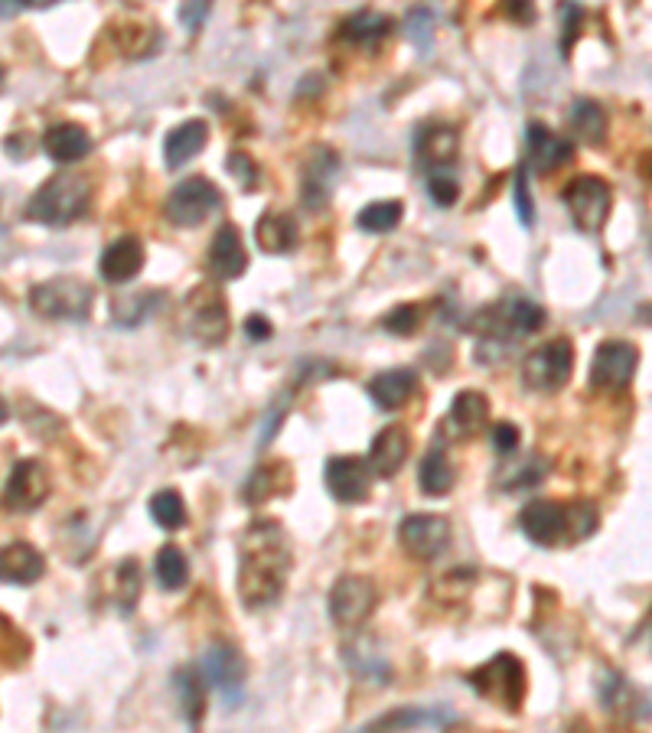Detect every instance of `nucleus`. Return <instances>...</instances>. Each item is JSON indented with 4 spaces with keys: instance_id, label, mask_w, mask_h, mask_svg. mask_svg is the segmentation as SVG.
<instances>
[{
    "instance_id": "obj_3",
    "label": "nucleus",
    "mask_w": 652,
    "mask_h": 733,
    "mask_svg": "<svg viewBox=\"0 0 652 733\" xmlns=\"http://www.w3.org/2000/svg\"><path fill=\"white\" fill-rule=\"evenodd\" d=\"M467 682L483 701H490V705H496L500 711H509V715H519L522 705H526V695H529L526 666L513 653L493 656L487 666L473 669Z\"/></svg>"
},
{
    "instance_id": "obj_22",
    "label": "nucleus",
    "mask_w": 652,
    "mask_h": 733,
    "mask_svg": "<svg viewBox=\"0 0 652 733\" xmlns=\"http://www.w3.org/2000/svg\"><path fill=\"white\" fill-rule=\"evenodd\" d=\"M206 140H209V127H206V121H199V117H193V121H183V124H176L170 134H167V140H163V160H167V166L170 170H180V166H186L202 147H206Z\"/></svg>"
},
{
    "instance_id": "obj_32",
    "label": "nucleus",
    "mask_w": 652,
    "mask_h": 733,
    "mask_svg": "<svg viewBox=\"0 0 652 733\" xmlns=\"http://www.w3.org/2000/svg\"><path fill=\"white\" fill-rule=\"evenodd\" d=\"M389 26H392V20H389L385 13H376V10H359V13H353V16L343 23V36H346L349 42L372 46V42H379V39L389 33Z\"/></svg>"
},
{
    "instance_id": "obj_7",
    "label": "nucleus",
    "mask_w": 652,
    "mask_h": 733,
    "mask_svg": "<svg viewBox=\"0 0 652 733\" xmlns=\"http://www.w3.org/2000/svg\"><path fill=\"white\" fill-rule=\"evenodd\" d=\"M575 225L588 235H598L611 215V186L601 176H575L562 192Z\"/></svg>"
},
{
    "instance_id": "obj_23",
    "label": "nucleus",
    "mask_w": 652,
    "mask_h": 733,
    "mask_svg": "<svg viewBox=\"0 0 652 733\" xmlns=\"http://www.w3.org/2000/svg\"><path fill=\"white\" fill-rule=\"evenodd\" d=\"M42 150L56 160V163H78L82 157L91 153V137L85 134V127L78 124H52L42 134Z\"/></svg>"
},
{
    "instance_id": "obj_2",
    "label": "nucleus",
    "mask_w": 652,
    "mask_h": 733,
    "mask_svg": "<svg viewBox=\"0 0 652 733\" xmlns=\"http://www.w3.org/2000/svg\"><path fill=\"white\" fill-rule=\"evenodd\" d=\"M91 199V183L85 176H75V173H62V176H52L49 183H42L29 202H26V219L29 222H42V225H69L75 222L85 206Z\"/></svg>"
},
{
    "instance_id": "obj_42",
    "label": "nucleus",
    "mask_w": 652,
    "mask_h": 733,
    "mask_svg": "<svg viewBox=\"0 0 652 733\" xmlns=\"http://www.w3.org/2000/svg\"><path fill=\"white\" fill-rule=\"evenodd\" d=\"M568 519H571V542H581L598 532V509L585 499L568 506Z\"/></svg>"
},
{
    "instance_id": "obj_46",
    "label": "nucleus",
    "mask_w": 652,
    "mask_h": 733,
    "mask_svg": "<svg viewBox=\"0 0 652 733\" xmlns=\"http://www.w3.org/2000/svg\"><path fill=\"white\" fill-rule=\"evenodd\" d=\"M209 0H183L180 3V23L186 26V33H196L202 23H206V16H209Z\"/></svg>"
},
{
    "instance_id": "obj_39",
    "label": "nucleus",
    "mask_w": 652,
    "mask_h": 733,
    "mask_svg": "<svg viewBox=\"0 0 652 733\" xmlns=\"http://www.w3.org/2000/svg\"><path fill=\"white\" fill-rule=\"evenodd\" d=\"M506 323L516 330V333H539L545 326V310L536 303V300H526V297H516L506 310Z\"/></svg>"
},
{
    "instance_id": "obj_37",
    "label": "nucleus",
    "mask_w": 652,
    "mask_h": 733,
    "mask_svg": "<svg viewBox=\"0 0 652 733\" xmlns=\"http://www.w3.org/2000/svg\"><path fill=\"white\" fill-rule=\"evenodd\" d=\"M398 222H402V202H398V199L369 202V206L359 212V219H356V225H359L362 232H372V235H385V232L398 228Z\"/></svg>"
},
{
    "instance_id": "obj_41",
    "label": "nucleus",
    "mask_w": 652,
    "mask_h": 733,
    "mask_svg": "<svg viewBox=\"0 0 652 733\" xmlns=\"http://www.w3.org/2000/svg\"><path fill=\"white\" fill-rule=\"evenodd\" d=\"M382 326L395 336H411L418 326H421V307L418 303H405V307H395L392 313H385Z\"/></svg>"
},
{
    "instance_id": "obj_27",
    "label": "nucleus",
    "mask_w": 652,
    "mask_h": 733,
    "mask_svg": "<svg viewBox=\"0 0 652 733\" xmlns=\"http://www.w3.org/2000/svg\"><path fill=\"white\" fill-rule=\"evenodd\" d=\"M291 489V470L284 463H265V467H255L251 476L245 480L242 486V499L248 506H261L268 502L271 496H281Z\"/></svg>"
},
{
    "instance_id": "obj_8",
    "label": "nucleus",
    "mask_w": 652,
    "mask_h": 733,
    "mask_svg": "<svg viewBox=\"0 0 652 733\" xmlns=\"http://www.w3.org/2000/svg\"><path fill=\"white\" fill-rule=\"evenodd\" d=\"M330 617L340 630H356L362 626L376 604H379V591L369 577H359V574H343L333 587H330Z\"/></svg>"
},
{
    "instance_id": "obj_43",
    "label": "nucleus",
    "mask_w": 652,
    "mask_h": 733,
    "mask_svg": "<svg viewBox=\"0 0 652 733\" xmlns=\"http://www.w3.org/2000/svg\"><path fill=\"white\" fill-rule=\"evenodd\" d=\"M428 196L441 206V209H447V206H454L457 202V196H460V186H457V179L451 176V173H444V170H434L431 176H428Z\"/></svg>"
},
{
    "instance_id": "obj_9",
    "label": "nucleus",
    "mask_w": 652,
    "mask_h": 733,
    "mask_svg": "<svg viewBox=\"0 0 652 733\" xmlns=\"http://www.w3.org/2000/svg\"><path fill=\"white\" fill-rule=\"evenodd\" d=\"M640 365V349L624 339H607L598 346L591 362V385L598 392H620L633 382Z\"/></svg>"
},
{
    "instance_id": "obj_36",
    "label": "nucleus",
    "mask_w": 652,
    "mask_h": 733,
    "mask_svg": "<svg viewBox=\"0 0 652 733\" xmlns=\"http://www.w3.org/2000/svg\"><path fill=\"white\" fill-rule=\"evenodd\" d=\"M346 666H349L359 679H366V682H379V685L389 682V662H385L379 653H372L366 639L356 643V646H346Z\"/></svg>"
},
{
    "instance_id": "obj_14",
    "label": "nucleus",
    "mask_w": 652,
    "mask_h": 733,
    "mask_svg": "<svg viewBox=\"0 0 652 733\" xmlns=\"http://www.w3.org/2000/svg\"><path fill=\"white\" fill-rule=\"evenodd\" d=\"M199 672L206 675V682L222 692L232 705L242 698V688H245V679H248V666H245V656L229 646V643H216L202 653V662H199Z\"/></svg>"
},
{
    "instance_id": "obj_47",
    "label": "nucleus",
    "mask_w": 652,
    "mask_h": 733,
    "mask_svg": "<svg viewBox=\"0 0 652 733\" xmlns=\"http://www.w3.org/2000/svg\"><path fill=\"white\" fill-rule=\"evenodd\" d=\"M542 476H545V470H542V463L532 457V460H526L522 467L513 470V480L506 476V486H509V489H516V486H536V483H542Z\"/></svg>"
},
{
    "instance_id": "obj_40",
    "label": "nucleus",
    "mask_w": 652,
    "mask_h": 733,
    "mask_svg": "<svg viewBox=\"0 0 652 733\" xmlns=\"http://www.w3.org/2000/svg\"><path fill=\"white\" fill-rule=\"evenodd\" d=\"M405 33H408V39H411L421 52H428L431 42H434V13H431L428 7H415V10L408 13V20H405Z\"/></svg>"
},
{
    "instance_id": "obj_26",
    "label": "nucleus",
    "mask_w": 652,
    "mask_h": 733,
    "mask_svg": "<svg viewBox=\"0 0 652 733\" xmlns=\"http://www.w3.org/2000/svg\"><path fill=\"white\" fill-rule=\"evenodd\" d=\"M333 173H336V157H333V150H323L320 147L307 160V166H304V186H300V196H304V202L313 212L330 199V179H333Z\"/></svg>"
},
{
    "instance_id": "obj_16",
    "label": "nucleus",
    "mask_w": 652,
    "mask_h": 733,
    "mask_svg": "<svg viewBox=\"0 0 652 733\" xmlns=\"http://www.w3.org/2000/svg\"><path fill=\"white\" fill-rule=\"evenodd\" d=\"M408 454H411V434L402 424H389L376 434L366 460H369V467L379 480H392L405 467Z\"/></svg>"
},
{
    "instance_id": "obj_13",
    "label": "nucleus",
    "mask_w": 652,
    "mask_h": 733,
    "mask_svg": "<svg viewBox=\"0 0 652 733\" xmlns=\"http://www.w3.org/2000/svg\"><path fill=\"white\" fill-rule=\"evenodd\" d=\"M49 470L39 460H16L10 476H7V489H3V506L10 512H36L46 496H49Z\"/></svg>"
},
{
    "instance_id": "obj_17",
    "label": "nucleus",
    "mask_w": 652,
    "mask_h": 733,
    "mask_svg": "<svg viewBox=\"0 0 652 733\" xmlns=\"http://www.w3.org/2000/svg\"><path fill=\"white\" fill-rule=\"evenodd\" d=\"M526 137H529V157H532V166H536L539 173H552V170H558V166L571 163V157H575V144H571L568 137L555 134V131H552L549 124H542V121H532Z\"/></svg>"
},
{
    "instance_id": "obj_1",
    "label": "nucleus",
    "mask_w": 652,
    "mask_h": 733,
    "mask_svg": "<svg viewBox=\"0 0 652 733\" xmlns=\"http://www.w3.org/2000/svg\"><path fill=\"white\" fill-rule=\"evenodd\" d=\"M291 571V542L274 519H258L238 542V597L248 610L278 604Z\"/></svg>"
},
{
    "instance_id": "obj_18",
    "label": "nucleus",
    "mask_w": 652,
    "mask_h": 733,
    "mask_svg": "<svg viewBox=\"0 0 652 733\" xmlns=\"http://www.w3.org/2000/svg\"><path fill=\"white\" fill-rule=\"evenodd\" d=\"M140 268H144V245L134 235H124V238L111 241L101 251V261H98V271L108 284H127L140 274Z\"/></svg>"
},
{
    "instance_id": "obj_28",
    "label": "nucleus",
    "mask_w": 652,
    "mask_h": 733,
    "mask_svg": "<svg viewBox=\"0 0 652 733\" xmlns=\"http://www.w3.org/2000/svg\"><path fill=\"white\" fill-rule=\"evenodd\" d=\"M457 715L444 708H425V711H392L379 721H372L366 731H411V728H447L454 724Z\"/></svg>"
},
{
    "instance_id": "obj_12",
    "label": "nucleus",
    "mask_w": 652,
    "mask_h": 733,
    "mask_svg": "<svg viewBox=\"0 0 652 733\" xmlns=\"http://www.w3.org/2000/svg\"><path fill=\"white\" fill-rule=\"evenodd\" d=\"M372 467L369 460H359V457H330L327 460V470H323V480H327V493L343 502V506H359L369 499V489H372Z\"/></svg>"
},
{
    "instance_id": "obj_21",
    "label": "nucleus",
    "mask_w": 652,
    "mask_h": 733,
    "mask_svg": "<svg viewBox=\"0 0 652 733\" xmlns=\"http://www.w3.org/2000/svg\"><path fill=\"white\" fill-rule=\"evenodd\" d=\"M0 574H3V584H16V587L36 584L46 574V558L26 542H10L0 551Z\"/></svg>"
},
{
    "instance_id": "obj_38",
    "label": "nucleus",
    "mask_w": 652,
    "mask_h": 733,
    "mask_svg": "<svg viewBox=\"0 0 652 733\" xmlns=\"http://www.w3.org/2000/svg\"><path fill=\"white\" fill-rule=\"evenodd\" d=\"M150 519L160 525V529H183L186 525V502L176 489H160L153 499H150Z\"/></svg>"
},
{
    "instance_id": "obj_10",
    "label": "nucleus",
    "mask_w": 652,
    "mask_h": 733,
    "mask_svg": "<svg viewBox=\"0 0 652 733\" xmlns=\"http://www.w3.org/2000/svg\"><path fill=\"white\" fill-rule=\"evenodd\" d=\"M398 542L415 561H434L447 551L451 545V522L444 515L431 512H415L402 519L398 525Z\"/></svg>"
},
{
    "instance_id": "obj_49",
    "label": "nucleus",
    "mask_w": 652,
    "mask_h": 733,
    "mask_svg": "<svg viewBox=\"0 0 652 733\" xmlns=\"http://www.w3.org/2000/svg\"><path fill=\"white\" fill-rule=\"evenodd\" d=\"M229 170L238 176V183H242V189H251L255 186V176H258V170H255V163L245 157V153H232L229 157Z\"/></svg>"
},
{
    "instance_id": "obj_4",
    "label": "nucleus",
    "mask_w": 652,
    "mask_h": 733,
    "mask_svg": "<svg viewBox=\"0 0 652 733\" xmlns=\"http://www.w3.org/2000/svg\"><path fill=\"white\" fill-rule=\"evenodd\" d=\"M91 303H95V290L78 277H52V281H42L29 290L33 313H39L46 320L82 323V320H88Z\"/></svg>"
},
{
    "instance_id": "obj_25",
    "label": "nucleus",
    "mask_w": 652,
    "mask_h": 733,
    "mask_svg": "<svg viewBox=\"0 0 652 733\" xmlns=\"http://www.w3.org/2000/svg\"><path fill=\"white\" fill-rule=\"evenodd\" d=\"M418 378L411 369H389V372H379L372 382H369V398L382 408V411H398L411 392H415Z\"/></svg>"
},
{
    "instance_id": "obj_29",
    "label": "nucleus",
    "mask_w": 652,
    "mask_h": 733,
    "mask_svg": "<svg viewBox=\"0 0 652 733\" xmlns=\"http://www.w3.org/2000/svg\"><path fill=\"white\" fill-rule=\"evenodd\" d=\"M202 672L196 669H176L173 675V688H176V698H180V708H183V718L186 724H199L202 721V711H206V692H202Z\"/></svg>"
},
{
    "instance_id": "obj_33",
    "label": "nucleus",
    "mask_w": 652,
    "mask_h": 733,
    "mask_svg": "<svg viewBox=\"0 0 652 733\" xmlns=\"http://www.w3.org/2000/svg\"><path fill=\"white\" fill-rule=\"evenodd\" d=\"M153 574H157V584L163 591H183L186 581H189V564H186V555L176 548V545H167L160 548L157 561H153Z\"/></svg>"
},
{
    "instance_id": "obj_11",
    "label": "nucleus",
    "mask_w": 652,
    "mask_h": 733,
    "mask_svg": "<svg viewBox=\"0 0 652 733\" xmlns=\"http://www.w3.org/2000/svg\"><path fill=\"white\" fill-rule=\"evenodd\" d=\"M186 330L193 339L216 346L225 339L229 333V313H225V300L219 290L212 287H196L186 297Z\"/></svg>"
},
{
    "instance_id": "obj_5",
    "label": "nucleus",
    "mask_w": 652,
    "mask_h": 733,
    "mask_svg": "<svg viewBox=\"0 0 652 733\" xmlns=\"http://www.w3.org/2000/svg\"><path fill=\"white\" fill-rule=\"evenodd\" d=\"M575 369V346L568 339H552L545 346H539L536 352L526 356L522 362V385L529 392H558L562 385H568Z\"/></svg>"
},
{
    "instance_id": "obj_50",
    "label": "nucleus",
    "mask_w": 652,
    "mask_h": 733,
    "mask_svg": "<svg viewBox=\"0 0 652 733\" xmlns=\"http://www.w3.org/2000/svg\"><path fill=\"white\" fill-rule=\"evenodd\" d=\"M245 336H248L251 343H265V339H271V323H268L261 313H251V316L245 320Z\"/></svg>"
},
{
    "instance_id": "obj_30",
    "label": "nucleus",
    "mask_w": 652,
    "mask_h": 733,
    "mask_svg": "<svg viewBox=\"0 0 652 733\" xmlns=\"http://www.w3.org/2000/svg\"><path fill=\"white\" fill-rule=\"evenodd\" d=\"M418 483L428 496H447L454 489V467H451L444 447L428 450V457L421 460V470H418Z\"/></svg>"
},
{
    "instance_id": "obj_24",
    "label": "nucleus",
    "mask_w": 652,
    "mask_h": 733,
    "mask_svg": "<svg viewBox=\"0 0 652 733\" xmlns=\"http://www.w3.org/2000/svg\"><path fill=\"white\" fill-rule=\"evenodd\" d=\"M255 241L268 254H287L297 245V222L287 212H265L255 222Z\"/></svg>"
},
{
    "instance_id": "obj_48",
    "label": "nucleus",
    "mask_w": 652,
    "mask_h": 733,
    "mask_svg": "<svg viewBox=\"0 0 652 733\" xmlns=\"http://www.w3.org/2000/svg\"><path fill=\"white\" fill-rule=\"evenodd\" d=\"M493 447H496V454H503V457H509V454H516V447H519V427L516 424H496L493 427Z\"/></svg>"
},
{
    "instance_id": "obj_34",
    "label": "nucleus",
    "mask_w": 652,
    "mask_h": 733,
    "mask_svg": "<svg viewBox=\"0 0 652 733\" xmlns=\"http://www.w3.org/2000/svg\"><path fill=\"white\" fill-rule=\"evenodd\" d=\"M457 131H447V127H441V131H428L425 137H421V144H418V153H421V163H431V166H438V170H444L454 157H457Z\"/></svg>"
},
{
    "instance_id": "obj_20",
    "label": "nucleus",
    "mask_w": 652,
    "mask_h": 733,
    "mask_svg": "<svg viewBox=\"0 0 652 733\" xmlns=\"http://www.w3.org/2000/svg\"><path fill=\"white\" fill-rule=\"evenodd\" d=\"M209 268L219 281H235L248 268V254L235 225H222L209 245Z\"/></svg>"
},
{
    "instance_id": "obj_45",
    "label": "nucleus",
    "mask_w": 652,
    "mask_h": 733,
    "mask_svg": "<svg viewBox=\"0 0 652 733\" xmlns=\"http://www.w3.org/2000/svg\"><path fill=\"white\" fill-rule=\"evenodd\" d=\"M513 199H516V212H519V222L522 225H532V219H536V206H532V199H529V179H526V170H519L516 173V186H513Z\"/></svg>"
},
{
    "instance_id": "obj_31",
    "label": "nucleus",
    "mask_w": 652,
    "mask_h": 733,
    "mask_svg": "<svg viewBox=\"0 0 652 733\" xmlns=\"http://www.w3.org/2000/svg\"><path fill=\"white\" fill-rule=\"evenodd\" d=\"M571 127L578 131V137H585L591 147H598L607 137V114L598 101L578 98L575 108H571Z\"/></svg>"
},
{
    "instance_id": "obj_44",
    "label": "nucleus",
    "mask_w": 652,
    "mask_h": 733,
    "mask_svg": "<svg viewBox=\"0 0 652 733\" xmlns=\"http://www.w3.org/2000/svg\"><path fill=\"white\" fill-rule=\"evenodd\" d=\"M558 16L565 20V39H562V49L568 52L571 46H575V39H578V33H581V20H585V10L575 3V0H562L558 3Z\"/></svg>"
},
{
    "instance_id": "obj_35",
    "label": "nucleus",
    "mask_w": 652,
    "mask_h": 733,
    "mask_svg": "<svg viewBox=\"0 0 652 733\" xmlns=\"http://www.w3.org/2000/svg\"><path fill=\"white\" fill-rule=\"evenodd\" d=\"M114 604H118V610L127 617V613H134V607H137V600H140V587H144V581H140V568H137V561L134 558H127V561H121L118 568H114Z\"/></svg>"
},
{
    "instance_id": "obj_15",
    "label": "nucleus",
    "mask_w": 652,
    "mask_h": 733,
    "mask_svg": "<svg viewBox=\"0 0 652 733\" xmlns=\"http://www.w3.org/2000/svg\"><path fill=\"white\" fill-rule=\"evenodd\" d=\"M519 525H522L526 538L536 542V545H542V548H555L562 538H571L568 506L552 502V499H532L519 512Z\"/></svg>"
},
{
    "instance_id": "obj_19",
    "label": "nucleus",
    "mask_w": 652,
    "mask_h": 733,
    "mask_svg": "<svg viewBox=\"0 0 652 733\" xmlns=\"http://www.w3.org/2000/svg\"><path fill=\"white\" fill-rule=\"evenodd\" d=\"M487 418H490V398L477 388H464L454 401H451V411H447V431L454 437H477L483 427H487Z\"/></svg>"
},
{
    "instance_id": "obj_6",
    "label": "nucleus",
    "mask_w": 652,
    "mask_h": 733,
    "mask_svg": "<svg viewBox=\"0 0 652 733\" xmlns=\"http://www.w3.org/2000/svg\"><path fill=\"white\" fill-rule=\"evenodd\" d=\"M222 206V192L206 176H189L176 183L167 196V219L180 228L202 225Z\"/></svg>"
}]
</instances>
